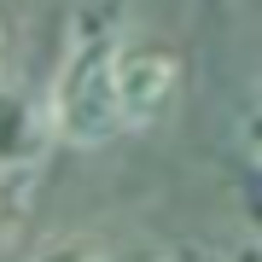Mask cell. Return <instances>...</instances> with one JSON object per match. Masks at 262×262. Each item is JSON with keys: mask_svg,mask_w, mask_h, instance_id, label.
Masks as SVG:
<instances>
[{"mask_svg": "<svg viewBox=\"0 0 262 262\" xmlns=\"http://www.w3.org/2000/svg\"><path fill=\"white\" fill-rule=\"evenodd\" d=\"M24 215V187H12V181H0V233H12Z\"/></svg>", "mask_w": 262, "mask_h": 262, "instance_id": "obj_5", "label": "cell"}, {"mask_svg": "<svg viewBox=\"0 0 262 262\" xmlns=\"http://www.w3.org/2000/svg\"><path fill=\"white\" fill-rule=\"evenodd\" d=\"M35 262H117L105 245H94V239H70V245H53L47 256H35Z\"/></svg>", "mask_w": 262, "mask_h": 262, "instance_id": "obj_4", "label": "cell"}, {"mask_svg": "<svg viewBox=\"0 0 262 262\" xmlns=\"http://www.w3.org/2000/svg\"><path fill=\"white\" fill-rule=\"evenodd\" d=\"M122 24L111 6L76 12L64 58H58L53 82H47V105L58 122V146H111L117 134H128V111H122Z\"/></svg>", "mask_w": 262, "mask_h": 262, "instance_id": "obj_1", "label": "cell"}, {"mask_svg": "<svg viewBox=\"0 0 262 262\" xmlns=\"http://www.w3.org/2000/svg\"><path fill=\"white\" fill-rule=\"evenodd\" d=\"M122 111H128V128H146L158 122L169 105L181 99V82H187V58L163 41H122Z\"/></svg>", "mask_w": 262, "mask_h": 262, "instance_id": "obj_2", "label": "cell"}, {"mask_svg": "<svg viewBox=\"0 0 262 262\" xmlns=\"http://www.w3.org/2000/svg\"><path fill=\"white\" fill-rule=\"evenodd\" d=\"M58 146V122L47 94L18 82H0V175L6 169H35Z\"/></svg>", "mask_w": 262, "mask_h": 262, "instance_id": "obj_3", "label": "cell"}, {"mask_svg": "<svg viewBox=\"0 0 262 262\" xmlns=\"http://www.w3.org/2000/svg\"><path fill=\"white\" fill-rule=\"evenodd\" d=\"M6 53H12V35H6V24H0V82H6Z\"/></svg>", "mask_w": 262, "mask_h": 262, "instance_id": "obj_7", "label": "cell"}, {"mask_svg": "<svg viewBox=\"0 0 262 262\" xmlns=\"http://www.w3.org/2000/svg\"><path fill=\"white\" fill-rule=\"evenodd\" d=\"M245 146H251V158L262 163V105H256L251 117H245Z\"/></svg>", "mask_w": 262, "mask_h": 262, "instance_id": "obj_6", "label": "cell"}]
</instances>
